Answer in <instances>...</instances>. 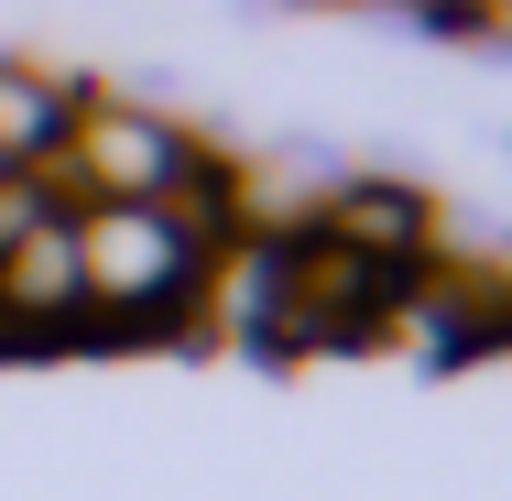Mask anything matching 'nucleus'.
Listing matches in <instances>:
<instances>
[{
  "label": "nucleus",
  "mask_w": 512,
  "mask_h": 501,
  "mask_svg": "<svg viewBox=\"0 0 512 501\" xmlns=\"http://www.w3.org/2000/svg\"><path fill=\"white\" fill-rule=\"evenodd\" d=\"M66 240H77V295H88V305L164 316V305L197 284V251L164 229V207H153V197H99V207H77Z\"/></svg>",
  "instance_id": "nucleus-1"
},
{
  "label": "nucleus",
  "mask_w": 512,
  "mask_h": 501,
  "mask_svg": "<svg viewBox=\"0 0 512 501\" xmlns=\"http://www.w3.org/2000/svg\"><path fill=\"white\" fill-rule=\"evenodd\" d=\"M66 88H55V77H22V66H0V164H11V153H44V142H55V131H66Z\"/></svg>",
  "instance_id": "nucleus-7"
},
{
  "label": "nucleus",
  "mask_w": 512,
  "mask_h": 501,
  "mask_svg": "<svg viewBox=\"0 0 512 501\" xmlns=\"http://www.w3.org/2000/svg\"><path fill=\"white\" fill-rule=\"evenodd\" d=\"M66 175H77V197H164L175 175H186V142L164 131V120H142V109H66Z\"/></svg>",
  "instance_id": "nucleus-2"
},
{
  "label": "nucleus",
  "mask_w": 512,
  "mask_h": 501,
  "mask_svg": "<svg viewBox=\"0 0 512 501\" xmlns=\"http://www.w3.org/2000/svg\"><path fill=\"white\" fill-rule=\"evenodd\" d=\"M284 316V251L273 240H218V273H207V327H240V338H273Z\"/></svg>",
  "instance_id": "nucleus-4"
},
{
  "label": "nucleus",
  "mask_w": 512,
  "mask_h": 501,
  "mask_svg": "<svg viewBox=\"0 0 512 501\" xmlns=\"http://www.w3.org/2000/svg\"><path fill=\"white\" fill-rule=\"evenodd\" d=\"M218 197H229V229H316V197H327V186L284 175V164H251V175H229Z\"/></svg>",
  "instance_id": "nucleus-6"
},
{
  "label": "nucleus",
  "mask_w": 512,
  "mask_h": 501,
  "mask_svg": "<svg viewBox=\"0 0 512 501\" xmlns=\"http://www.w3.org/2000/svg\"><path fill=\"white\" fill-rule=\"evenodd\" d=\"M77 240H66V218H33L11 251H0V316L11 327H44V316H77Z\"/></svg>",
  "instance_id": "nucleus-3"
},
{
  "label": "nucleus",
  "mask_w": 512,
  "mask_h": 501,
  "mask_svg": "<svg viewBox=\"0 0 512 501\" xmlns=\"http://www.w3.org/2000/svg\"><path fill=\"white\" fill-rule=\"evenodd\" d=\"M33 218H55V207H44V186H33V175H11V164H0V251H11V240H22V229H33Z\"/></svg>",
  "instance_id": "nucleus-8"
},
{
  "label": "nucleus",
  "mask_w": 512,
  "mask_h": 501,
  "mask_svg": "<svg viewBox=\"0 0 512 501\" xmlns=\"http://www.w3.org/2000/svg\"><path fill=\"white\" fill-rule=\"evenodd\" d=\"M316 229H327V240H349V251L404 262L414 240H425V207H414L404 186H327V197H316Z\"/></svg>",
  "instance_id": "nucleus-5"
}]
</instances>
